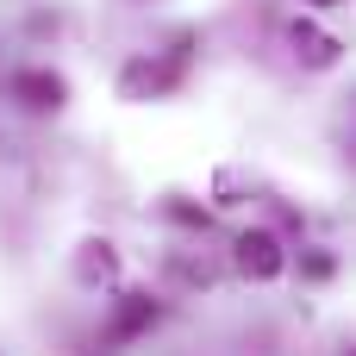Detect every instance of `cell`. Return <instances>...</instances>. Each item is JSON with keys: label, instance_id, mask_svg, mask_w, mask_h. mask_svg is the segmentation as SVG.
<instances>
[{"label": "cell", "instance_id": "obj_1", "mask_svg": "<svg viewBox=\"0 0 356 356\" xmlns=\"http://www.w3.org/2000/svg\"><path fill=\"white\" fill-rule=\"evenodd\" d=\"M232 263H238V275H244V282H275V275L288 269V250H282V238H275V232L250 225V232H238Z\"/></svg>", "mask_w": 356, "mask_h": 356}, {"label": "cell", "instance_id": "obj_2", "mask_svg": "<svg viewBox=\"0 0 356 356\" xmlns=\"http://www.w3.org/2000/svg\"><path fill=\"white\" fill-rule=\"evenodd\" d=\"M175 75H181V56H169V63H156V56H138V63L119 75V94H125V100H150V94H163Z\"/></svg>", "mask_w": 356, "mask_h": 356}, {"label": "cell", "instance_id": "obj_3", "mask_svg": "<svg viewBox=\"0 0 356 356\" xmlns=\"http://www.w3.org/2000/svg\"><path fill=\"white\" fill-rule=\"evenodd\" d=\"M13 94H19L31 113H56L69 88H63V75H50V69H19V75H13Z\"/></svg>", "mask_w": 356, "mask_h": 356}, {"label": "cell", "instance_id": "obj_4", "mask_svg": "<svg viewBox=\"0 0 356 356\" xmlns=\"http://www.w3.org/2000/svg\"><path fill=\"white\" fill-rule=\"evenodd\" d=\"M156 325V300L150 294H119V307H113V338L125 344V338H138V332H150Z\"/></svg>", "mask_w": 356, "mask_h": 356}, {"label": "cell", "instance_id": "obj_5", "mask_svg": "<svg viewBox=\"0 0 356 356\" xmlns=\"http://www.w3.org/2000/svg\"><path fill=\"white\" fill-rule=\"evenodd\" d=\"M294 50H300V56H307L313 69H325V63L338 56V44H332L325 31H313V25H294Z\"/></svg>", "mask_w": 356, "mask_h": 356}, {"label": "cell", "instance_id": "obj_6", "mask_svg": "<svg viewBox=\"0 0 356 356\" xmlns=\"http://www.w3.org/2000/svg\"><path fill=\"white\" fill-rule=\"evenodd\" d=\"M94 275H100V282L113 275V244H88V257H81V282H94Z\"/></svg>", "mask_w": 356, "mask_h": 356}, {"label": "cell", "instance_id": "obj_7", "mask_svg": "<svg viewBox=\"0 0 356 356\" xmlns=\"http://www.w3.org/2000/svg\"><path fill=\"white\" fill-rule=\"evenodd\" d=\"M313 6H338V0H313Z\"/></svg>", "mask_w": 356, "mask_h": 356}, {"label": "cell", "instance_id": "obj_8", "mask_svg": "<svg viewBox=\"0 0 356 356\" xmlns=\"http://www.w3.org/2000/svg\"><path fill=\"white\" fill-rule=\"evenodd\" d=\"M350 356H356V350H350Z\"/></svg>", "mask_w": 356, "mask_h": 356}]
</instances>
